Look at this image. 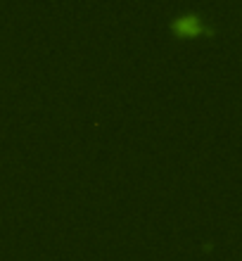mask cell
Here are the masks:
<instances>
[{"label":"cell","instance_id":"cell-1","mask_svg":"<svg viewBox=\"0 0 242 261\" xmlns=\"http://www.w3.org/2000/svg\"><path fill=\"white\" fill-rule=\"evenodd\" d=\"M171 27L178 34H202V31H209V27L202 24V17L197 12H183L178 17H173Z\"/></svg>","mask_w":242,"mask_h":261}]
</instances>
